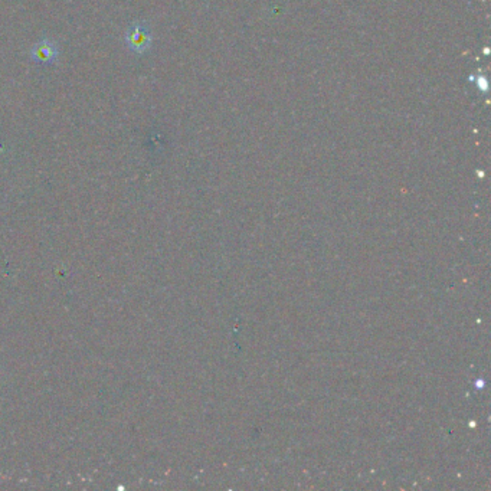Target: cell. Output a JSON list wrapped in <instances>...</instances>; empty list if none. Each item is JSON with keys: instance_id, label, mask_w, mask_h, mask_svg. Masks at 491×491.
<instances>
[{"instance_id": "obj_2", "label": "cell", "mask_w": 491, "mask_h": 491, "mask_svg": "<svg viewBox=\"0 0 491 491\" xmlns=\"http://www.w3.org/2000/svg\"><path fill=\"white\" fill-rule=\"evenodd\" d=\"M59 55V50L57 44L49 39V38H42L33 45L30 50V58L33 62L41 64V65H50L55 64Z\"/></svg>"}, {"instance_id": "obj_1", "label": "cell", "mask_w": 491, "mask_h": 491, "mask_svg": "<svg viewBox=\"0 0 491 491\" xmlns=\"http://www.w3.org/2000/svg\"><path fill=\"white\" fill-rule=\"evenodd\" d=\"M124 41L130 52L143 55L150 49L151 42H153V37H151V30L148 25L143 22H135L127 28Z\"/></svg>"}]
</instances>
